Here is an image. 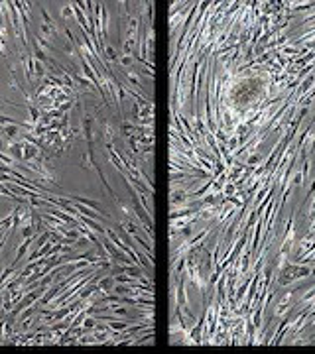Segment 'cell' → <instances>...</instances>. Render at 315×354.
<instances>
[{
	"mask_svg": "<svg viewBox=\"0 0 315 354\" xmlns=\"http://www.w3.org/2000/svg\"><path fill=\"white\" fill-rule=\"evenodd\" d=\"M122 289H124V291H120V295H122V297L118 299V303H116L114 307H122V305H124V295H128L126 291H130L132 287H122ZM114 307H112V313L108 311V315H106V317H114ZM101 317H105V315H101ZM101 317H99V319H101ZM114 319H118V317H114ZM87 321H89V319H87ZM101 321H103V319H101ZM101 321H97V323H101ZM103 323H105V321H103ZM83 327H85V323H83ZM69 332H71V330H69ZM87 334H89V332H87L85 329H83V330L79 329V330H77V334H71V336H65V338H63V340L59 342V344H65V340H69V344H73V342H75V344H81V340H83V338H85Z\"/></svg>",
	"mask_w": 315,
	"mask_h": 354,
	"instance_id": "obj_1",
	"label": "cell"
}]
</instances>
